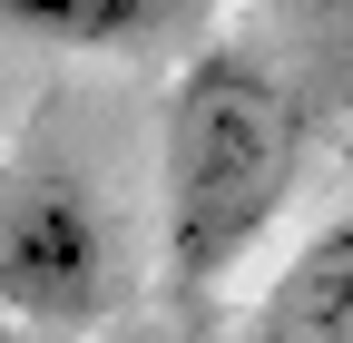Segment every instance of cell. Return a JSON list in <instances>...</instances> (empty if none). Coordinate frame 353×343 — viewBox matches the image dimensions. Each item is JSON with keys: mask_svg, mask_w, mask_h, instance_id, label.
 Here are the masks:
<instances>
[{"mask_svg": "<svg viewBox=\"0 0 353 343\" xmlns=\"http://www.w3.org/2000/svg\"><path fill=\"white\" fill-rule=\"evenodd\" d=\"M236 343H353V216L314 226L255 294Z\"/></svg>", "mask_w": 353, "mask_h": 343, "instance_id": "obj_3", "label": "cell"}, {"mask_svg": "<svg viewBox=\"0 0 353 343\" xmlns=\"http://www.w3.org/2000/svg\"><path fill=\"white\" fill-rule=\"evenodd\" d=\"M304 167V108L294 79L255 50V39H206L176 69L167 118H157V265L167 294H226L245 255L275 236L294 206Z\"/></svg>", "mask_w": 353, "mask_h": 343, "instance_id": "obj_1", "label": "cell"}, {"mask_svg": "<svg viewBox=\"0 0 353 343\" xmlns=\"http://www.w3.org/2000/svg\"><path fill=\"white\" fill-rule=\"evenodd\" d=\"M294 10H343V0H294Z\"/></svg>", "mask_w": 353, "mask_h": 343, "instance_id": "obj_5", "label": "cell"}, {"mask_svg": "<svg viewBox=\"0 0 353 343\" xmlns=\"http://www.w3.org/2000/svg\"><path fill=\"white\" fill-rule=\"evenodd\" d=\"M0 20L39 50H79V59H108V50H138V39L167 20V0H0Z\"/></svg>", "mask_w": 353, "mask_h": 343, "instance_id": "obj_4", "label": "cell"}, {"mask_svg": "<svg viewBox=\"0 0 353 343\" xmlns=\"http://www.w3.org/2000/svg\"><path fill=\"white\" fill-rule=\"evenodd\" d=\"M0 304L30 333H88L118 304L108 206L59 157H30V167H10V187H0Z\"/></svg>", "mask_w": 353, "mask_h": 343, "instance_id": "obj_2", "label": "cell"}]
</instances>
